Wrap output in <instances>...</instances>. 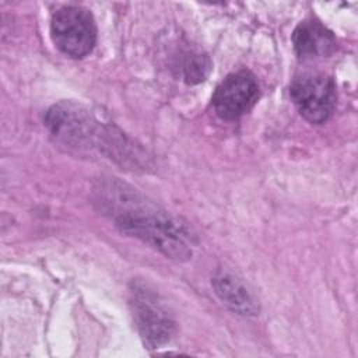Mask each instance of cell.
<instances>
[{"mask_svg":"<svg viewBox=\"0 0 358 358\" xmlns=\"http://www.w3.org/2000/svg\"><path fill=\"white\" fill-rule=\"evenodd\" d=\"M99 203L120 232L138 238L169 259L182 262L192 256L189 229L134 189L109 182L101 187Z\"/></svg>","mask_w":358,"mask_h":358,"instance_id":"6da1fadb","label":"cell"},{"mask_svg":"<svg viewBox=\"0 0 358 358\" xmlns=\"http://www.w3.org/2000/svg\"><path fill=\"white\" fill-rule=\"evenodd\" d=\"M50 35L62 53L73 59H83L92 52L96 43L94 17L80 6L62 7L52 17Z\"/></svg>","mask_w":358,"mask_h":358,"instance_id":"7a4b0ae2","label":"cell"},{"mask_svg":"<svg viewBox=\"0 0 358 358\" xmlns=\"http://www.w3.org/2000/svg\"><path fill=\"white\" fill-rule=\"evenodd\" d=\"M130 306L136 327L148 348H157L171 340L175 330L173 320L159 296L147 284L131 282Z\"/></svg>","mask_w":358,"mask_h":358,"instance_id":"3957f363","label":"cell"},{"mask_svg":"<svg viewBox=\"0 0 358 358\" xmlns=\"http://www.w3.org/2000/svg\"><path fill=\"white\" fill-rule=\"evenodd\" d=\"M289 95L299 113L315 124L324 123L336 109V83L323 73L309 71L296 76L289 84Z\"/></svg>","mask_w":358,"mask_h":358,"instance_id":"277c9868","label":"cell"},{"mask_svg":"<svg viewBox=\"0 0 358 358\" xmlns=\"http://www.w3.org/2000/svg\"><path fill=\"white\" fill-rule=\"evenodd\" d=\"M96 123L85 109L71 102L53 105L45 117V124L53 136L76 147H90V143L98 134Z\"/></svg>","mask_w":358,"mask_h":358,"instance_id":"5b68a950","label":"cell"},{"mask_svg":"<svg viewBox=\"0 0 358 358\" xmlns=\"http://www.w3.org/2000/svg\"><path fill=\"white\" fill-rule=\"evenodd\" d=\"M259 95V85L255 76L246 70L228 74L213 95L215 113L224 120L239 119L246 113Z\"/></svg>","mask_w":358,"mask_h":358,"instance_id":"8992f818","label":"cell"},{"mask_svg":"<svg viewBox=\"0 0 358 358\" xmlns=\"http://www.w3.org/2000/svg\"><path fill=\"white\" fill-rule=\"evenodd\" d=\"M213 288L218 298L235 313L242 316H255L259 313V305L246 284L235 274L227 270H218L213 277Z\"/></svg>","mask_w":358,"mask_h":358,"instance_id":"52a82bcc","label":"cell"},{"mask_svg":"<svg viewBox=\"0 0 358 358\" xmlns=\"http://www.w3.org/2000/svg\"><path fill=\"white\" fill-rule=\"evenodd\" d=\"M292 43L301 59L330 56L337 45L333 32L313 20L303 21L295 28Z\"/></svg>","mask_w":358,"mask_h":358,"instance_id":"ba28073f","label":"cell"},{"mask_svg":"<svg viewBox=\"0 0 358 358\" xmlns=\"http://www.w3.org/2000/svg\"><path fill=\"white\" fill-rule=\"evenodd\" d=\"M176 57L175 67L187 84H197L206 80L211 70V62L207 55L194 49H185Z\"/></svg>","mask_w":358,"mask_h":358,"instance_id":"9c48e42d","label":"cell"}]
</instances>
